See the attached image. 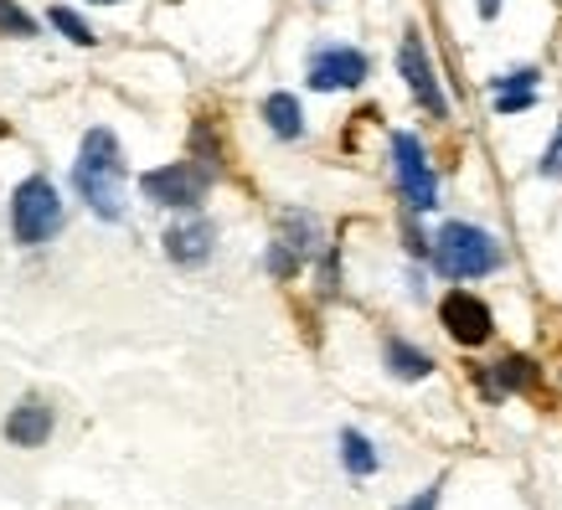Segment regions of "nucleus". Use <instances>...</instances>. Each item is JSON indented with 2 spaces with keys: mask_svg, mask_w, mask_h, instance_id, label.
I'll use <instances>...</instances> for the list:
<instances>
[{
  "mask_svg": "<svg viewBox=\"0 0 562 510\" xmlns=\"http://www.w3.org/2000/svg\"><path fill=\"white\" fill-rule=\"evenodd\" d=\"M72 186L88 202V212L103 222H124V150L114 129H88L72 160Z\"/></svg>",
  "mask_w": 562,
  "mask_h": 510,
  "instance_id": "nucleus-1",
  "label": "nucleus"
},
{
  "mask_svg": "<svg viewBox=\"0 0 562 510\" xmlns=\"http://www.w3.org/2000/svg\"><path fill=\"white\" fill-rule=\"evenodd\" d=\"M434 269L443 279H485L501 269V242L475 222H443L434 238Z\"/></svg>",
  "mask_w": 562,
  "mask_h": 510,
  "instance_id": "nucleus-2",
  "label": "nucleus"
},
{
  "mask_svg": "<svg viewBox=\"0 0 562 510\" xmlns=\"http://www.w3.org/2000/svg\"><path fill=\"white\" fill-rule=\"evenodd\" d=\"M63 227V202H57V186L47 175H26L16 191H11V238L21 248H42L47 238H57Z\"/></svg>",
  "mask_w": 562,
  "mask_h": 510,
  "instance_id": "nucleus-3",
  "label": "nucleus"
},
{
  "mask_svg": "<svg viewBox=\"0 0 562 510\" xmlns=\"http://www.w3.org/2000/svg\"><path fill=\"white\" fill-rule=\"evenodd\" d=\"M392 170H397V186H403L408 212H434L439 206V181H434V166H428L418 135H408V129L392 135Z\"/></svg>",
  "mask_w": 562,
  "mask_h": 510,
  "instance_id": "nucleus-4",
  "label": "nucleus"
},
{
  "mask_svg": "<svg viewBox=\"0 0 562 510\" xmlns=\"http://www.w3.org/2000/svg\"><path fill=\"white\" fill-rule=\"evenodd\" d=\"M206 186H212V170L206 166H191V160H171L160 170H145L139 175V191L150 196L155 206H202Z\"/></svg>",
  "mask_w": 562,
  "mask_h": 510,
  "instance_id": "nucleus-5",
  "label": "nucleus"
},
{
  "mask_svg": "<svg viewBox=\"0 0 562 510\" xmlns=\"http://www.w3.org/2000/svg\"><path fill=\"white\" fill-rule=\"evenodd\" d=\"M397 72H403V83H408V93L418 99V109H424L428 120H449V99H443L434 57H428V47H424V36L418 32L403 36V47H397Z\"/></svg>",
  "mask_w": 562,
  "mask_h": 510,
  "instance_id": "nucleus-6",
  "label": "nucleus"
},
{
  "mask_svg": "<svg viewBox=\"0 0 562 510\" xmlns=\"http://www.w3.org/2000/svg\"><path fill=\"white\" fill-rule=\"evenodd\" d=\"M367 72H372V63H367V52L361 47H346V42H325V47L310 52V88L315 93H336V88H361L367 83Z\"/></svg>",
  "mask_w": 562,
  "mask_h": 510,
  "instance_id": "nucleus-7",
  "label": "nucleus"
},
{
  "mask_svg": "<svg viewBox=\"0 0 562 510\" xmlns=\"http://www.w3.org/2000/svg\"><path fill=\"white\" fill-rule=\"evenodd\" d=\"M439 320H443V330H449V336L460 340V345H485V340H491V330H495L491 305H485V299H475L470 290L443 294Z\"/></svg>",
  "mask_w": 562,
  "mask_h": 510,
  "instance_id": "nucleus-8",
  "label": "nucleus"
},
{
  "mask_svg": "<svg viewBox=\"0 0 562 510\" xmlns=\"http://www.w3.org/2000/svg\"><path fill=\"white\" fill-rule=\"evenodd\" d=\"M166 258L171 263H181V269H196V263H206L212 258V242H217V227L206 217H187L176 222V227H166Z\"/></svg>",
  "mask_w": 562,
  "mask_h": 510,
  "instance_id": "nucleus-9",
  "label": "nucleus"
},
{
  "mask_svg": "<svg viewBox=\"0 0 562 510\" xmlns=\"http://www.w3.org/2000/svg\"><path fill=\"white\" fill-rule=\"evenodd\" d=\"M537 83H542V72H537V68H516V72L491 78L495 114H527L531 103H537Z\"/></svg>",
  "mask_w": 562,
  "mask_h": 510,
  "instance_id": "nucleus-10",
  "label": "nucleus"
},
{
  "mask_svg": "<svg viewBox=\"0 0 562 510\" xmlns=\"http://www.w3.org/2000/svg\"><path fill=\"white\" fill-rule=\"evenodd\" d=\"M5 439L16 443V449H36V443L52 439V408L42 397H26L11 418H5Z\"/></svg>",
  "mask_w": 562,
  "mask_h": 510,
  "instance_id": "nucleus-11",
  "label": "nucleus"
},
{
  "mask_svg": "<svg viewBox=\"0 0 562 510\" xmlns=\"http://www.w3.org/2000/svg\"><path fill=\"white\" fill-rule=\"evenodd\" d=\"M382 361H387V372L397 376V382H424V376L434 372V356L418 351V345H408V340H397V336L382 345Z\"/></svg>",
  "mask_w": 562,
  "mask_h": 510,
  "instance_id": "nucleus-12",
  "label": "nucleus"
},
{
  "mask_svg": "<svg viewBox=\"0 0 562 510\" xmlns=\"http://www.w3.org/2000/svg\"><path fill=\"white\" fill-rule=\"evenodd\" d=\"M263 124H269L279 139H300L305 135V109L294 93H269L263 99Z\"/></svg>",
  "mask_w": 562,
  "mask_h": 510,
  "instance_id": "nucleus-13",
  "label": "nucleus"
},
{
  "mask_svg": "<svg viewBox=\"0 0 562 510\" xmlns=\"http://www.w3.org/2000/svg\"><path fill=\"white\" fill-rule=\"evenodd\" d=\"M279 233H284L279 242H284L294 258H310L321 248V222L310 217V212H284V217H279Z\"/></svg>",
  "mask_w": 562,
  "mask_h": 510,
  "instance_id": "nucleus-14",
  "label": "nucleus"
},
{
  "mask_svg": "<svg viewBox=\"0 0 562 510\" xmlns=\"http://www.w3.org/2000/svg\"><path fill=\"white\" fill-rule=\"evenodd\" d=\"M341 460H346V469H351L357 479L376 475V449H372L367 433H357V428H346L341 433Z\"/></svg>",
  "mask_w": 562,
  "mask_h": 510,
  "instance_id": "nucleus-15",
  "label": "nucleus"
},
{
  "mask_svg": "<svg viewBox=\"0 0 562 510\" xmlns=\"http://www.w3.org/2000/svg\"><path fill=\"white\" fill-rule=\"evenodd\" d=\"M531 376H537V366H531L527 356H506V361H495L491 392L495 387H501V392H521V387H531Z\"/></svg>",
  "mask_w": 562,
  "mask_h": 510,
  "instance_id": "nucleus-16",
  "label": "nucleus"
},
{
  "mask_svg": "<svg viewBox=\"0 0 562 510\" xmlns=\"http://www.w3.org/2000/svg\"><path fill=\"white\" fill-rule=\"evenodd\" d=\"M47 21H52V26H57L63 36H68V42H78V47H93V42H99V36H93V26H88L78 11H68V5H52Z\"/></svg>",
  "mask_w": 562,
  "mask_h": 510,
  "instance_id": "nucleus-17",
  "label": "nucleus"
},
{
  "mask_svg": "<svg viewBox=\"0 0 562 510\" xmlns=\"http://www.w3.org/2000/svg\"><path fill=\"white\" fill-rule=\"evenodd\" d=\"M0 32H11V36H36V21L21 11L16 0H0Z\"/></svg>",
  "mask_w": 562,
  "mask_h": 510,
  "instance_id": "nucleus-18",
  "label": "nucleus"
},
{
  "mask_svg": "<svg viewBox=\"0 0 562 510\" xmlns=\"http://www.w3.org/2000/svg\"><path fill=\"white\" fill-rule=\"evenodd\" d=\"M537 175H547V181H562V124H558V135H552V145L542 150V160H537Z\"/></svg>",
  "mask_w": 562,
  "mask_h": 510,
  "instance_id": "nucleus-19",
  "label": "nucleus"
},
{
  "mask_svg": "<svg viewBox=\"0 0 562 510\" xmlns=\"http://www.w3.org/2000/svg\"><path fill=\"white\" fill-rule=\"evenodd\" d=\"M403 510H439V485H428V490H418V500H408Z\"/></svg>",
  "mask_w": 562,
  "mask_h": 510,
  "instance_id": "nucleus-20",
  "label": "nucleus"
},
{
  "mask_svg": "<svg viewBox=\"0 0 562 510\" xmlns=\"http://www.w3.org/2000/svg\"><path fill=\"white\" fill-rule=\"evenodd\" d=\"M501 5H506V0H480V16L495 21V16H501Z\"/></svg>",
  "mask_w": 562,
  "mask_h": 510,
  "instance_id": "nucleus-21",
  "label": "nucleus"
},
{
  "mask_svg": "<svg viewBox=\"0 0 562 510\" xmlns=\"http://www.w3.org/2000/svg\"><path fill=\"white\" fill-rule=\"evenodd\" d=\"M93 5H114V0H93Z\"/></svg>",
  "mask_w": 562,
  "mask_h": 510,
  "instance_id": "nucleus-22",
  "label": "nucleus"
},
{
  "mask_svg": "<svg viewBox=\"0 0 562 510\" xmlns=\"http://www.w3.org/2000/svg\"><path fill=\"white\" fill-rule=\"evenodd\" d=\"M166 5H176V0H166Z\"/></svg>",
  "mask_w": 562,
  "mask_h": 510,
  "instance_id": "nucleus-23",
  "label": "nucleus"
}]
</instances>
